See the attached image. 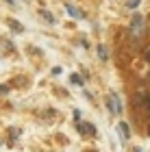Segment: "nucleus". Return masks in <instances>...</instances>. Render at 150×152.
Masks as SVG:
<instances>
[{
	"instance_id": "nucleus-3",
	"label": "nucleus",
	"mask_w": 150,
	"mask_h": 152,
	"mask_svg": "<svg viewBox=\"0 0 150 152\" xmlns=\"http://www.w3.org/2000/svg\"><path fill=\"white\" fill-rule=\"evenodd\" d=\"M76 130L80 135H96V126H91L87 122H76Z\"/></svg>"
},
{
	"instance_id": "nucleus-11",
	"label": "nucleus",
	"mask_w": 150,
	"mask_h": 152,
	"mask_svg": "<svg viewBox=\"0 0 150 152\" xmlns=\"http://www.w3.org/2000/svg\"><path fill=\"white\" fill-rule=\"evenodd\" d=\"M146 61L150 63V48H148V52H146Z\"/></svg>"
},
{
	"instance_id": "nucleus-5",
	"label": "nucleus",
	"mask_w": 150,
	"mask_h": 152,
	"mask_svg": "<svg viewBox=\"0 0 150 152\" xmlns=\"http://www.w3.org/2000/svg\"><path fill=\"white\" fill-rule=\"evenodd\" d=\"M120 133H122V137H124V139H128V126H126V122H120Z\"/></svg>"
},
{
	"instance_id": "nucleus-7",
	"label": "nucleus",
	"mask_w": 150,
	"mask_h": 152,
	"mask_svg": "<svg viewBox=\"0 0 150 152\" xmlns=\"http://www.w3.org/2000/svg\"><path fill=\"white\" fill-rule=\"evenodd\" d=\"M67 11L72 13V15H76V18H83V11H78V9H74L72 4H67Z\"/></svg>"
},
{
	"instance_id": "nucleus-10",
	"label": "nucleus",
	"mask_w": 150,
	"mask_h": 152,
	"mask_svg": "<svg viewBox=\"0 0 150 152\" xmlns=\"http://www.w3.org/2000/svg\"><path fill=\"white\" fill-rule=\"evenodd\" d=\"M139 4V0H128V7H137Z\"/></svg>"
},
{
	"instance_id": "nucleus-8",
	"label": "nucleus",
	"mask_w": 150,
	"mask_h": 152,
	"mask_svg": "<svg viewBox=\"0 0 150 152\" xmlns=\"http://www.w3.org/2000/svg\"><path fill=\"white\" fill-rule=\"evenodd\" d=\"M98 54H100V59H107L109 54H107V48L105 46H98Z\"/></svg>"
},
{
	"instance_id": "nucleus-2",
	"label": "nucleus",
	"mask_w": 150,
	"mask_h": 152,
	"mask_svg": "<svg viewBox=\"0 0 150 152\" xmlns=\"http://www.w3.org/2000/svg\"><path fill=\"white\" fill-rule=\"evenodd\" d=\"M141 31H144V15H133V22H131V33H133V37H139L141 35Z\"/></svg>"
},
{
	"instance_id": "nucleus-1",
	"label": "nucleus",
	"mask_w": 150,
	"mask_h": 152,
	"mask_svg": "<svg viewBox=\"0 0 150 152\" xmlns=\"http://www.w3.org/2000/svg\"><path fill=\"white\" fill-rule=\"evenodd\" d=\"M107 107H109V111L111 113H122V104H120V96L118 94H109L107 96Z\"/></svg>"
},
{
	"instance_id": "nucleus-9",
	"label": "nucleus",
	"mask_w": 150,
	"mask_h": 152,
	"mask_svg": "<svg viewBox=\"0 0 150 152\" xmlns=\"http://www.w3.org/2000/svg\"><path fill=\"white\" fill-rule=\"evenodd\" d=\"M72 83H78V85H83V78H80V76H76V74H74V76H72Z\"/></svg>"
},
{
	"instance_id": "nucleus-6",
	"label": "nucleus",
	"mask_w": 150,
	"mask_h": 152,
	"mask_svg": "<svg viewBox=\"0 0 150 152\" xmlns=\"http://www.w3.org/2000/svg\"><path fill=\"white\" fill-rule=\"evenodd\" d=\"M42 18H44V20H46V22H48V24H54V18L50 15L48 11H44V9H42Z\"/></svg>"
},
{
	"instance_id": "nucleus-4",
	"label": "nucleus",
	"mask_w": 150,
	"mask_h": 152,
	"mask_svg": "<svg viewBox=\"0 0 150 152\" xmlns=\"http://www.w3.org/2000/svg\"><path fill=\"white\" fill-rule=\"evenodd\" d=\"M7 24H9L13 31H18V33H22V31H24V26L20 24V22H15V20H7Z\"/></svg>"
}]
</instances>
